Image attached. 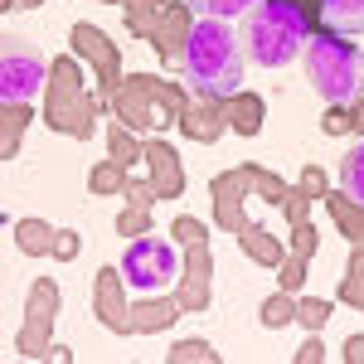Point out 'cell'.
<instances>
[{
    "mask_svg": "<svg viewBox=\"0 0 364 364\" xmlns=\"http://www.w3.org/2000/svg\"><path fill=\"white\" fill-rule=\"evenodd\" d=\"M185 73L199 97H233L243 87V44L228 20H199L185 44Z\"/></svg>",
    "mask_w": 364,
    "mask_h": 364,
    "instance_id": "cell-1",
    "label": "cell"
},
{
    "mask_svg": "<svg viewBox=\"0 0 364 364\" xmlns=\"http://www.w3.org/2000/svg\"><path fill=\"white\" fill-rule=\"evenodd\" d=\"M306 15L296 0H257L248 20V54L257 68H287L306 49Z\"/></svg>",
    "mask_w": 364,
    "mask_h": 364,
    "instance_id": "cell-2",
    "label": "cell"
},
{
    "mask_svg": "<svg viewBox=\"0 0 364 364\" xmlns=\"http://www.w3.org/2000/svg\"><path fill=\"white\" fill-rule=\"evenodd\" d=\"M306 78L326 102H355L364 92V54L350 49L340 34L306 39Z\"/></svg>",
    "mask_w": 364,
    "mask_h": 364,
    "instance_id": "cell-3",
    "label": "cell"
},
{
    "mask_svg": "<svg viewBox=\"0 0 364 364\" xmlns=\"http://www.w3.org/2000/svg\"><path fill=\"white\" fill-rule=\"evenodd\" d=\"M122 277L136 296H151V291H166L175 282V248L161 243V238H136L127 257H122Z\"/></svg>",
    "mask_w": 364,
    "mask_h": 364,
    "instance_id": "cell-4",
    "label": "cell"
},
{
    "mask_svg": "<svg viewBox=\"0 0 364 364\" xmlns=\"http://www.w3.org/2000/svg\"><path fill=\"white\" fill-rule=\"evenodd\" d=\"M44 87V58L29 49H10L0 63V97L5 102H29Z\"/></svg>",
    "mask_w": 364,
    "mask_h": 364,
    "instance_id": "cell-5",
    "label": "cell"
},
{
    "mask_svg": "<svg viewBox=\"0 0 364 364\" xmlns=\"http://www.w3.org/2000/svg\"><path fill=\"white\" fill-rule=\"evenodd\" d=\"M321 20L331 34H364V0H321Z\"/></svg>",
    "mask_w": 364,
    "mask_h": 364,
    "instance_id": "cell-6",
    "label": "cell"
},
{
    "mask_svg": "<svg viewBox=\"0 0 364 364\" xmlns=\"http://www.w3.org/2000/svg\"><path fill=\"white\" fill-rule=\"evenodd\" d=\"M340 190L364 204V141L345 156V161H340Z\"/></svg>",
    "mask_w": 364,
    "mask_h": 364,
    "instance_id": "cell-7",
    "label": "cell"
},
{
    "mask_svg": "<svg viewBox=\"0 0 364 364\" xmlns=\"http://www.w3.org/2000/svg\"><path fill=\"white\" fill-rule=\"evenodd\" d=\"M248 5H257V0H190L199 20H233V15H248Z\"/></svg>",
    "mask_w": 364,
    "mask_h": 364,
    "instance_id": "cell-8",
    "label": "cell"
}]
</instances>
